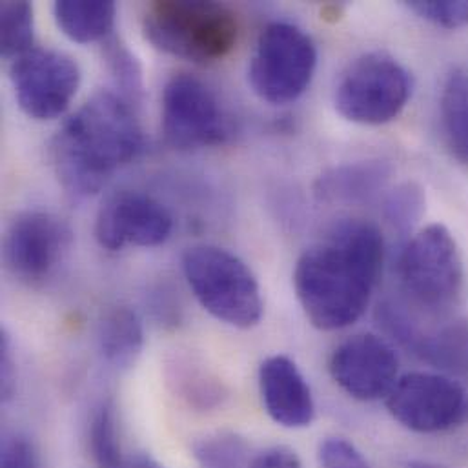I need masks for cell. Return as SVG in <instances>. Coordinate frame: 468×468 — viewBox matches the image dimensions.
Segmentation results:
<instances>
[{
    "label": "cell",
    "mask_w": 468,
    "mask_h": 468,
    "mask_svg": "<svg viewBox=\"0 0 468 468\" xmlns=\"http://www.w3.org/2000/svg\"><path fill=\"white\" fill-rule=\"evenodd\" d=\"M385 261L381 230L363 219L334 225L297 259L293 288L308 321L324 332L354 324L368 308Z\"/></svg>",
    "instance_id": "1"
},
{
    "label": "cell",
    "mask_w": 468,
    "mask_h": 468,
    "mask_svg": "<svg viewBox=\"0 0 468 468\" xmlns=\"http://www.w3.org/2000/svg\"><path fill=\"white\" fill-rule=\"evenodd\" d=\"M144 135L133 106L110 90L97 91L51 141V165L62 188L73 197L101 192L112 176L135 161Z\"/></svg>",
    "instance_id": "2"
},
{
    "label": "cell",
    "mask_w": 468,
    "mask_h": 468,
    "mask_svg": "<svg viewBox=\"0 0 468 468\" xmlns=\"http://www.w3.org/2000/svg\"><path fill=\"white\" fill-rule=\"evenodd\" d=\"M143 27L157 49L197 64L225 58L239 35L234 11L210 0H157L146 7Z\"/></svg>",
    "instance_id": "3"
},
{
    "label": "cell",
    "mask_w": 468,
    "mask_h": 468,
    "mask_svg": "<svg viewBox=\"0 0 468 468\" xmlns=\"http://www.w3.org/2000/svg\"><path fill=\"white\" fill-rule=\"evenodd\" d=\"M183 273L201 306L216 319L253 328L262 319V295L253 271L232 251L199 244L183 255Z\"/></svg>",
    "instance_id": "4"
},
{
    "label": "cell",
    "mask_w": 468,
    "mask_h": 468,
    "mask_svg": "<svg viewBox=\"0 0 468 468\" xmlns=\"http://www.w3.org/2000/svg\"><path fill=\"white\" fill-rule=\"evenodd\" d=\"M398 277L412 304L432 315L451 312L463 292L465 271L458 244L443 225L420 230L398 257Z\"/></svg>",
    "instance_id": "5"
},
{
    "label": "cell",
    "mask_w": 468,
    "mask_h": 468,
    "mask_svg": "<svg viewBox=\"0 0 468 468\" xmlns=\"http://www.w3.org/2000/svg\"><path fill=\"white\" fill-rule=\"evenodd\" d=\"M317 48L295 24L270 22L257 38L248 66V82L255 95L273 106L295 102L312 84Z\"/></svg>",
    "instance_id": "6"
},
{
    "label": "cell",
    "mask_w": 468,
    "mask_h": 468,
    "mask_svg": "<svg viewBox=\"0 0 468 468\" xmlns=\"http://www.w3.org/2000/svg\"><path fill=\"white\" fill-rule=\"evenodd\" d=\"M410 95L409 69L385 51H370L343 71L334 104L346 121L378 126L394 121L405 110Z\"/></svg>",
    "instance_id": "7"
},
{
    "label": "cell",
    "mask_w": 468,
    "mask_h": 468,
    "mask_svg": "<svg viewBox=\"0 0 468 468\" xmlns=\"http://www.w3.org/2000/svg\"><path fill=\"white\" fill-rule=\"evenodd\" d=\"M161 112L165 141L176 150L218 146L232 135L218 95L190 73H177L166 82Z\"/></svg>",
    "instance_id": "8"
},
{
    "label": "cell",
    "mask_w": 468,
    "mask_h": 468,
    "mask_svg": "<svg viewBox=\"0 0 468 468\" xmlns=\"http://www.w3.org/2000/svg\"><path fill=\"white\" fill-rule=\"evenodd\" d=\"M392 418L418 434H443L468 420V392L449 376L410 372L387 398Z\"/></svg>",
    "instance_id": "9"
},
{
    "label": "cell",
    "mask_w": 468,
    "mask_h": 468,
    "mask_svg": "<svg viewBox=\"0 0 468 468\" xmlns=\"http://www.w3.org/2000/svg\"><path fill=\"white\" fill-rule=\"evenodd\" d=\"M15 99L35 121L62 117L80 86L79 64L57 49L33 48L9 68Z\"/></svg>",
    "instance_id": "10"
},
{
    "label": "cell",
    "mask_w": 468,
    "mask_h": 468,
    "mask_svg": "<svg viewBox=\"0 0 468 468\" xmlns=\"http://www.w3.org/2000/svg\"><path fill=\"white\" fill-rule=\"evenodd\" d=\"M71 246L69 227L48 212H24L7 227L4 261L15 279L29 286L46 282Z\"/></svg>",
    "instance_id": "11"
},
{
    "label": "cell",
    "mask_w": 468,
    "mask_h": 468,
    "mask_svg": "<svg viewBox=\"0 0 468 468\" xmlns=\"http://www.w3.org/2000/svg\"><path fill=\"white\" fill-rule=\"evenodd\" d=\"M328 370L335 385L357 401L387 399L399 379L394 348L374 334L343 341L330 356Z\"/></svg>",
    "instance_id": "12"
},
{
    "label": "cell",
    "mask_w": 468,
    "mask_h": 468,
    "mask_svg": "<svg viewBox=\"0 0 468 468\" xmlns=\"http://www.w3.org/2000/svg\"><path fill=\"white\" fill-rule=\"evenodd\" d=\"M172 230L170 212L143 192L122 190L110 196L95 219V239L110 251H119L128 244L159 246L168 240Z\"/></svg>",
    "instance_id": "13"
},
{
    "label": "cell",
    "mask_w": 468,
    "mask_h": 468,
    "mask_svg": "<svg viewBox=\"0 0 468 468\" xmlns=\"http://www.w3.org/2000/svg\"><path fill=\"white\" fill-rule=\"evenodd\" d=\"M259 390L268 416L284 429H304L315 418V403L299 367L286 356H271L259 368Z\"/></svg>",
    "instance_id": "14"
},
{
    "label": "cell",
    "mask_w": 468,
    "mask_h": 468,
    "mask_svg": "<svg viewBox=\"0 0 468 468\" xmlns=\"http://www.w3.org/2000/svg\"><path fill=\"white\" fill-rule=\"evenodd\" d=\"M401 346L443 376L468 379L467 319L449 321L432 332H423L416 323Z\"/></svg>",
    "instance_id": "15"
},
{
    "label": "cell",
    "mask_w": 468,
    "mask_h": 468,
    "mask_svg": "<svg viewBox=\"0 0 468 468\" xmlns=\"http://www.w3.org/2000/svg\"><path fill=\"white\" fill-rule=\"evenodd\" d=\"M390 176V165L379 159L341 165L315 181V196L328 205L365 203L387 186Z\"/></svg>",
    "instance_id": "16"
},
{
    "label": "cell",
    "mask_w": 468,
    "mask_h": 468,
    "mask_svg": "<svg viewBox=\"0 0 468 468\" xmlns=\"http://www.w3.org/2000/svg\"><path fill=\"white\" fill-rule=\"evenodd\" d=\"M99 348L104 361L117 368H132L144 348V328L130 306L110 308L99 326Z\"/></svg>",
    "instance_id": "17"
},
{
    "label": "cell",
    "mask_w": 468,
    "mask_h": 468,
    "mask_svg": "<svg viewBox=\"0 0 468 468\" xmlns=\"http://www.w3.org/2000/svg\"><path fill=\"white\" fill-rule=\"evenodd\" d=\"M53 15L58 29L77 44H90L112 35L117 5L112 0H57Z\"/></svg>",
    "instance_id": "18"
},
{
    "label": "cell",
    "mask_w": 468,
    "mask_h": 468,
    "mask_svg": "<svg viewBox=\"0 0 468 468\" xmlns=\"http://www.w3.org/2000/svg\"><path fill=\"white\" fill-rule=\"evenodd\" d=\"M441 128L451 154L468 165V71L454 69L441 91Z\"/></svg>",
    "instance_id": "19"
},
{
    "label": "cell",
    "mask_w": 468,
    "mask_h": 468,
    "mask_svg": "<svg viewBox=\"0 0 468 468\" xmlns=\"http://www.w3.org/2000/svg\"><path fill=\"white\" fill-rule=\"evenodd\" d=\"M33 5L29 2H2L0 7V49L5 58H18L33 49Z\"/></svg>",
    "instance_id": "20"
},
{
    "label": "cell",
    "mask_w": 468,
    "mask_h": 468,
    "mask_svg": "<svg viewBox=\"0 0 468 468\" xmlns=\"http://www.w3.org/2000/svg\"><path fill=\"white\" fill-rule=\"evenodd\" d=\"M90 451L97 468H117L126 456L121 445L115 407L112 401L101 403L91 418Z\"/></svg>",
    "instance_id": "21"
},
{
    "label": "cell",
    "mask_w": 468,
    "mask_h": 468,
    "mask_svg": "<svg viewBox=\"0 0 468 468\" xmlns=\"http://www.w3.org/2000/svg\"><path fill=\"white\" fill-rule=\"evenodd\" d=\"M199 468H250L248 443L232 432H221L194 443Z\"/></svg>",
    "instance_id": "22"
},
{
    "label": "cell",
    "mask_w": 468,
    "mask_h": 468,
    "mask_svg": "<svg viewBox=\"0 0 468 468\" xmlns=\"http://www.w3.org/2000/svg\"><path fill=\"white\" fill-rule=\"evenodd\" d=\"M425 212V194L416 183L398 186L385 201V219L399 234H409Z\"/></svg>",
    "instance_id": "23"
},
{
    "label": "cell",
    "mask_w": 468,
    "mask_h": 468,
    "mask_svg": "<svg viewBox=\"0 0 468 468\" xmlns=\"http://www.w3.org/2000/svg\"><path fill=\"white\" fill-rule=\"evenodd\" d=\"M106 60L112 75L121 88V95L132 104L143 93V73L133 53L117 38L106 42Z\"/></svg>",
    "instance_id": "24"
},
{
    "label": "cell",
    "mask_w": 468,
    "mask_h": 468,
    "mask_svg": "<svg viewBox=\"0 0 468 468\" xmlns=\"http://www.w3.org/2000/svg\"><path fill=\"white\" fill-rule=\"evenodd\" d=\"M407 5L421 18L445 29L468 26V0H412Z\"/></svg>",
    "instance_id": "25"
},
{
    "label": "cell",
    "mask_w": 468,
    "mask_h": 468,
    "mask_svg": "<svg viewBox=\"0 0 468 468\" xmlns=\"http://www.w3.org/2000/svg\"><path fill=\"white\" fill-rule=\"evenodd\" d=\"M321 468H370L365 456L345 438H326L319 445Z\"/></svg>",
    "instance_id": "26"
},
{
    "label": "cell",
    "mask_w": 468,
    "mask_h": 468,
    "mask_svg": "<svg viewBox=\"0 0 468 468\" xmlns=\"http://www.w3.org/2000/svg\"><path fill=\"white\" fill-rule=\"evenodd\" d=\"M2 468H38V456L27 438L15 436L4 443Z\"/></svg>",
    "instance_id": "27"
},
{
    "label": "cell",
    "mask_w": 468,
    "mask_h": 468,
    "mask_svg": "<svg viewBox=\"0 0 468 468\" xmlns=\"http://www.w3.org/2000/svg\"><path fill=\"white\" fill-rule=\"evenodd\" d=\"M250 468H303L299 456L286 447H271L255 456Z\"/></svg>",
    "instance_id": "28"
},
{
    "label": "cell",
    "mask_w": 468,
    "mask_h": 468,
    "mask_svg": "<svg viewBox=\"0 0 468 468\" xmlns=\"http://www.w3.org/2000/svg\"><path fill=\"white\" fill-rule=\"evenodd\" d=\"M0 383H2V399L7 401L15 392V361L11 354V341L5 330H2L0 339Z\"/></svg>",
    "instance_id": "29"
},
{
    "label": "cell",
    "mask_w": 468,
    "mask_h": 468,
    "mask_svg": "<svg viewBox=\"0 0 468 468\" xmlns=\"http://www.w3.org/2000/svg\"><path fill=\"white\" fill-rule=\"evenodd\" d=\"M117 468H165L157 460H154L150 454L137 452V454H126L121 465Z\"/></svg>",
    "instance_id": "30"
},
{
    "label": "cell",
    "mask_w": 468,
    "mask_h": 468,
    "mask_svg": "<svg viewBox=\"0 0 468 468\" xmlns=\"http://www.w3.org/2000/svg\"><path fill=\"white\" fill-rule=\"evenodd\" d=\"M409 468H445L443 465L432 463V462H412Z\"/></svg>",
    "instance_id": "31"
}]
</instances>
